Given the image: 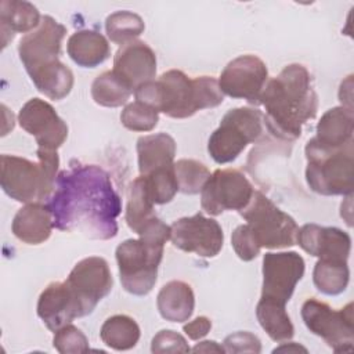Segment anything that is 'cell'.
I'll use <instances>...</instances> for the list:
<instances>
[{
    "instance_id": "obj_36",
    "label": "cell",
    "mask_w": 354,
    "mask_h": 354,
    "mask_svg": "<svg viewBox=\"0 0 354 354\" xmlns=\"http://www.w3.org/2000/svg\"><path fill=\"white\" fill-rule=\"evenodd\" d=\"M231 243L238 257L243 261L253 260L260 253V249H261V246L259 245L257 239L254 238L248 224L238 225L234 230L231 236Z\"/></svg>"
},
{
    "instance_id": "obj_13",
    "label": "cell",
    "mask_w": 354,
    "mask_h": 354,
    "mask_svg": "<svg viewBox=\"0 0 354 354\" xmlns=\"http://www.w3.org/2000/svg\"><path fill=\"white\" fill-rule=\"evenodd\" d=\"M267 77L268 71L264 61L256 55L246 54L227 64L220 75L218 86L223 94L259 105Z\"/></svg>"
},
{
    "instance_id": "obj_27",
    "label": "cell",
    "mask_w": 354,
    "mask_h": 354,
    "mask_svg": "<svg viewBox=\"0 0 354 354\" xmlns=\"http://www.w3.org/2000/svg\"><path fill=\"white\" fill-rule=\"evenodd\" d=\"M101 340L111 348L123 351L133 348L140 339V326L129 315L118 314L109 317L101 326Z\"/></svg>"
},
{
    "instance_id": "obj_6",
    "label": "cell",
    "mask_w": 354,
    "mask_h": 354,
    "mask_svg": "<svg viewBox=\"0 0 354 354\" xmlns=\"http://www.w3.org/2000/svg\"><path fill=\"white\" fill-rule=\"evenodd\" d=\"M39 160L15 155H1V188L17 202L40 203L48 201L55 189L59 158L57 151L37 148Z\"/></svg>"
},
{
    "instance_id": "obj_22",
    "label": "cell",
    "mask_w": 354,
    "mask_h": 354,
    "mask_svg": "<svg viewBox=\"0 0 354 354\" xmlns=\"http://www.w3.org/2000/svg\"><path fill=\"white\" fill-rule=\"evenodd\" d=\"M41 17L29 1L3 0L0 3V29L3 47L14 39L15 33H26L40 25Z\"/></svg>"
},
{
    "instance_id": "obj_21",
    "label": "cell",
    "mask_w": 354,
    "mask_h": 354,
    "mask_svg": "<svg viewBox=\"0 0 354 354\" xmlns=\"http://www.w3.org/2000/svg\"><path fill=\"white\" fill-rule=\"evenodd\" d=\"M354 116L353 109L335 106L326 111L317 124V136L313 137L325 148H343L353 141Z\"/></svg>"
},
{
    "instance_id": "obj_25",
    "label": "cell",
    "mask_w": 354,
    "mask_h": 354,
    "mask_svg": "<svg viewBox=\"0 0 354 354\" xmlns=\"http://www.w3.org/2000/svg\"><path fill=\"white\" fill-rule=\"evenodd\" d=\"M68 55L83 68H95L108 59L111 50L108 40L95 30L83 29L68 39Z\"/></svg>"
},
{
    "instance_id": "obj_32",
    "label": "cell",
    "mask_w": 354,
    "mask_h": 354,
    "mask_svg": "<svg viewBox=\"0 0 354 354\" xmlns=\"http://www.w3.org/2000/svg\"><path fill=\"white\" fill-rule=\"evenodd\" d=\"M151 201L156 205L170 202L178 191V184L174 173V165L156 169L147 176H141Z\"/></svg>"
},
{
    "instance_id": "obj_35",
    "label": "cell",
    "mask_w": 354,
    "mask_h": 354,
    "mask_svg": "<svg viewBox=\"0 0 354 354\" xmlns=\"http://www.w3.org/2000/svg\"><path fill=\"white\" fill-rule=\"evenodd\" d=\"M53 346L62 354H76L88 351V340L86 335L75 325L68 324L54 332Z\"/></svg>"
},
{
    "instance_id": "obj_37",
    "label": "cell",
    "mask_w": 354,
    "mask_h": 354,
    "mask_svg": "<svg viewBox=\"0 0 354 354\" xmlns=\"http://www.w3.org/2000/svg\"><path fill=\"white\" fill-rule=\"evenodd\" d=\"M151 351L152 353H188L191 351V348L187 340L184 339V336H181L174 330L163 329L153 336Z\"/></svg>"
},
{
    "instance_id": "obj_11",
    "label": "cell",
    "mask_w": 354,
    "mask_h": 354,
    "mask_svg": "<svg viewBox=\"0 0 354 354\" xmlns=\"http://www.w3.org/2000/svg\"><path fill=\"white\" fill-rule=\"evenodd\" d=\"M249 180L236 169H218L205 183L201 191V206L212 214L218 216L225 210H242L253 196Z\"/></svg>"
},
{
    "instance_id": "obj_19",
    "label": "cell",
    "mask_w": 354,
    "mask_h": 354,
    "mask_svg": "<svg viewBox=\"0 0 354 354\" xmlns=\"http://www.w3.org/2000/svg\"><path fill=\"white\" fill-rule=\"evenodd\" d=\"M37 315L53 332L71 324L75 318L84 317L82 306L66 281L51 282L40 293Z\"/></svg>"
},
{
    "instance_id": "obj_33",
    "label": "cell",
    "mask_w": 354,
    "mask_h": 354,
    "mask_svg": "<svg viewBox=\"0 0 354 354\" xmlns=\"http://www.w3.org/2000/svg\"><path fill=\"white\" fill-rule=\"evenodd\" d=\"M174 173L178 184V191L195 195L199 194L210 177L209 169L195 159H180L174 163Z\"/></svg>"
},
{
    "instance_id": "obj_30",
    "label": "cell",
    "mask_w": 354,
    "mask_h": 354,
    "mask_svg": "<svg viewBox=\"0 0 354 354\" xmlns=\"http://www.w3.org/2000/svg\"><path fill=\"white\" fill-rule=\"evenodd\" d=\"M314 285L317 289L328 296H336L348 285L350 271L344 261L318 260L313 272Z\"/></svg>"
},
{
    "instance_id": "obj_15",
    "label": "cell",
    "mask_w": 354,
    "mask_h": 354,
    "mask_svg": "<svg viewBox=\"0 0 354 354\" xmlns=\"http://www.w3.org/2000/svg\"><path fill=\"white\" fill-rule=\"evenodd\" d=\"M66 283L77 297L83 314L88 315L111 292L113 281L106 260L91 256L80 260L72 268Z\"/></svg>"
},
{
    "instance_id": "obj_17",
    "label": "cell",
    "mask_w": 354,
    "mask_h": 354,
    "mask_svg": "<svg viewBox=\"0 0 354 354\" xmlns=\"http://www.w3.org/2000/svg\"><path fill=\"white\" fill-rule=\"evenodd\" d=\"M296 242L304 252L321 260L347 263L351 250V238L346 231L318 224H304L299 228Z\"/></svg>"
},
{
    "instance_id": "obj_41",
    "label": "cell",
    "mask_w": 354,
    "mask_h": 354,
    "mask_svg": "<svg viewBox=\"0 0 354 354\" xmlns=\"http://www.w3.org/2000/svg\"><path fill=\"white\" fill-rule=\"evenodd\" d=\"M277 351H303V353H307V348L301 347L300 344H296V343H288V344H282L281 347H277L274 350V353Z\"/></svg>"
},
{
    "instance_id": "obj_1",
    "label": "cell",
    "mask_w": 354,
    "mask_h": 354,
    "mask_svg": "<svg viewBox=\"0 0 354 354\" xmlns=\"http://www.w3.org/2000/svg\"><path fill=\"white\" fill-rule=\"evenodd\" d=\"M54 227L106 241L118 234L122 203L109 174L95 165H72L57 176L47 201Z\"/></svg>"
},
{
    "instance_id": "obj_9",
    "label": "cell",
    "mask_w": 354,
    "mask_h": 354,
    "mask_svg": "<svg viewBox=\"0 0 354 354\" xmlns=\"http://www.w3.org/2000/svg\"><path fill=\"white\" fill-rule=\"evenodd\" d=\"M241 216L248 221L246 224L261 248L278 249L296 243L299 230L296 221L263 192H253L248 206L241 210Z\"/></svg>"
},
{
    "instance_id": "obj_24",
    "label": "cell",
    "mask_w": 354,
    "mask_h": 354,
    "mask_svg": "<svg viewBox=\"0 0 354 354\" xmlns=\"http://www.w3.org/2000/svg\"><path fill=\"white\" fill-rule=\"evenodd\" d=\"M137 153L140 174L147 176L156 169L174 165L176 142L166 133L142 136L137 141Z\"/></svg>"
},
{
    "instance_id": "obj_31",
    "label": "cell",
    "mask_w": 354,
    "mask_h": 354,
    "mask_svg": "<svg viewBox=\"0 0 354 354\" xmlns=\"http://www.w3.org/2000/svg\"><path fill=\"white\" fill-rule=\"evenodd\" d=\"M142 18L131 11H116L105 21L108 37L116 44H127L144 32Z\"/></svg>"
},
{
    "instance_id": "obj_38",
    "label": "cell",
    "mask_w": 354,
    "mask_h": 354,
    "mask_svg": "<svg viewBox=\"0 0 354 354\" xmlns=\"http://www.w3.org/2000/svg\"><path fill=\"white\" fill-rule=\"evenodd\" d=\"M223 347L225 353H260L261 343L257 336L250 332H235L228 335Z\"/></svg>"
},
{
    "instance_id": "obj_34",
    "label": "cell",
    "mask_w": 354,
    "mask_h": 354,
    "mask_svg": "<svg viewBox=\"0 0 354 354\" xmlns=\"http://www.w3.org/2000/svg\"><path fill=\"white\" fill-rule=\"evenodd\" d=\"M120 122L131 131H149L158 124L159 112L151 105L136 100L123 108Z\"/></svg>"
},
{
    "instance_id": "obj_2",
    "label": "cell",
    "mask_w": 354,
    "mask_h": 354,
    "mask_svg": "<svg viewBox=\"0 0 354 354\" xmlns=\"http://www.w3.org/2000/svg\"><path fill=\"white\" fill-rule=\"evenodd\" d=\"M260 104L266 109L264 124L270 133L282 140L300 137L303 126L318 111L310 72L300 64L286 65L277 77L267 82Z\"/></svg>"
},
{
    "instance_id": "obj_23",
    "label": "cell",
    "mask_w": 354,
    "mask_h": 354,
    "mask_svg": "<svg viewBox=\"0 0 354 354\" xmlns=\"http://www.w3.org/2000/svg\"><path fill=\"white\" fill-rule=\"evenodd\" d=\"M156 304L159 314L166 321L184 322L194 313L195 296L187 282L170 281L159 290Z\"/></svg>"
},
{
    "instance_id": "obj_5",
    "label": "cell",
    "mask_w": 354,
    "mask_h": 354,
    "mask_svg": "<svg viewBox=\"0 0 354 354\" xmlns=\"http://www.w3.org/2000/svg\"><path fill=\"white\" fill-rule=\"evenodd\" d=\"M171 228L156 216L138 232V239H126L116 248V261L122 286L136 296L148 295L158 278L163 246Z\"/></svg>"
},
{
    "instance_id": "obj_12",
    "label": "cell",
    "mask_w": 354,
    "mask_h": 354,
    "mask_svg": "<svg viewBox=\"0 0 354 354\" xmlns=\"http://www.w3.org/2000/svg\"><path fill=\"white\" fill-rule=\"evenodd\" d=\"M304 260L296 252H268L263 257L261 297L285 306L304 275Z\"/></svg>"
},
{
    "instance_id": "obj_7",
    "label": "cell",
    "mask_w": 354,
    "mask_h": 354,
    "mask_svg": "<svg viewBox=\"0 0 354 354\" xmlns=\"http://www.w3.org/2000/svg\"><path fill=\"white\" fill-rule=\"evenodd\" d=\"M350 142L332 149L308 140L304 152L307 158L306 180L308 187L321 195H351L354 177V149Z\"/></svg>"
},
{
    "instance_id": "obj_40",
    "label": "cell",
    "mask_w": 354,
    "mask_h": 354,
    "mask_svg": "<svg viewBox=\"0 0 354 354\" xmlns=\"http://www.w3.org/2000/svg\"><path fill=\"white\" fill-rule=\"evenodd\" d=\"M192 351H195V353H225V350H224V347L223 346H220V344H217L216 342H213V340H205V342H201L199 344H196L194 348H192Z\"/></svg>"
},
{
    "instance_id": "obj_39",
    "label": "cell",
    "mask_w": 354,
    "mask_h": 354,
    "mask_svg": "<svg viewBox=\"0 0 354 354\" xmlns=\"http://www.w3.org/2000/svg\"><path fill=\"white\" fill-rule=\"evenodd\" d=\"M210 328H212L210 319L207 317L202 315V317H198V318L189 321L188 324H185L183 326V330L191 340H199L209 333Z\"/></svg>"
},
{
    "instance_id": "obj_10",
    "label": "cell",
    "mask_w": 354,
    "mask_h": 354,
    "mask_svg": "<svg viewBox=\"0 0 354 354\" xmlns=\"http://www.w3.org/2000/svg\"><path fill=\"white\" fill-rule=\"evenodd\" d=\"M301 318L308 330L322 337L333 351L342 353L353 348V303L342 310H333L324 301L308 299L301 306Z\"/></svg>"
},
{
    "instance_id": "obj_18",
    "label": "cell",
    "mask_w": 354,
    "mask_h": 354,
    "mask_svg": "<svg viewBox=\"0 0 354 354\" xmlns=\"http://www.w3.org/2000/svg\"><path fill=\"white\" fill-rule=\"evenodd\" d=\"M112 71L134 93L141 84L153 80L156 75V55L147 43L133 40L116 51Z\"/></svg>"
},
{
    "instance_id": "obj_16",
    "label": "cell",
    "mask_w": 354,
    "mask_h": 354,
    "mask_svg": "<svg viewBox=\"0 0 354 354\" xmlns=\"http://www.w3.org/2000/svg\"><path fill=\"white\" fill-rule=\"evenodd\" d=\"M21 127L36 138L37 148L57 151L68 137V126L54 108L40 100H29L19 111Z\"/></svg>"
},
{
    "instance_id": "obj_4",
    "label": "cell",
    "mask_w": 354,
    "mask_h": 354,
    "mask_svg": "<svg viewBox=\"0 0 354 354\" xmlns=\"http://www.w3.org/2000/svg\"><path fill=\"white\" fill-rule=\"evenodd\" d=\"M134 97L174 119L189 118L201 109L220 105L224 100L218 80L214 77L191 79L177 69H170L158 80L141 84L134 90Z\"/></svg>"
},
{
    "instance_id": "obj_26",
    "label": "cell",
    "mask_w": 354,
    "mask_h": 354,
    "mask_svg": "<svg viewBox=\"0 0 354 354\" xmlns=\"http://www.w3.org/2000/svg\"><path fill=\"white\" fill-rule=\"evenodd\" d=\"M256 317L261 328L274 342H286L293 337L295 328L285 306L260 299L256 307Z\"/></svg>"
},
{
    "instance_id": "obj_20",
    "label": "cell",
    "mask_w": 354,
    "mask_h": 354,
    "mask_svg": "<svg viewBox=\"0 0 354 354\" xmlns=\"http://www.w3.org/2000/svg\"><path fill=\"white\" fill-rule=\"evenodd\" d=\"M54 227L53 216L47 205L26 203L12 220V234L28 245H39L47 241Z\"/></svg>"
},
{
    "instance_id": "obj_3",
    "label": "cell",
    "mask_w": 354,
    "mask_h": 354,
    "mask_svg": "<svg viewBox=\"0 0 354 354\" xmlns=\"http://www.w3.org/2000/svg\"><path fill=\"white\" fill-rule=\"evenodd\" d=\"M66 28L50 15L41 17L40 25L26 33L19 44V58L36 88L50 100L65 98L73 87L72 71L59 61Z\"/></svg>"
},
{
    "instance_id": "obj_28",
    "label": "cell",
    "mask_w": 354,
    "mask_h": 354,
    "mask_svg": "<svg viewBox=\"0 0 354 354\" xmlns=\"http://www.w3.org/2000/svg\"><path fill=\"white\" fill-rule=\"evenodd\" d=\"M153 202L151 201L145 181L140 176L133 180L127 189V206H126V223L136 234L155 217Z\"/></svg>"
},
{
    "instance_id": "obj_29",
    "label": "cell",
    "mask_w": 354,
    "mask_h": 354,
    "mask_svg": "<svg viewBox=\"0 0 354 354\" xmlns=\"http://www.w3.org/2000/svg\"><path fill=\"white\" fill-rule=\"evenodd\" d=\"M133 90L115 75L113 71H106L98 75L91 84L93 100L102 106L116 108L127 102Z\"/></svg>"
},
{
    "instance_id": "obj_14",
    "label": "cell",
    "mask_w": 354,
    "mask_h": 354,
    "mask_svg": "<svg viewBox=\"0 0 354 354\" xmlns=\"http://www.w3.org/2000/svg\"><path fill=\"white\" fill-rule=\"evenodd\" d=\"M170 228L173 245L184 252L195 253L201 257H214L223 248L224 234L220 224L202 213L181 217Z\"/></svg>"
},
{
    "instance_id": "obj_8",
    "label": "cell",
    "mask_w": 354,
    "mask_h": 354,
    "mask_svg": "<svg viewBox=\"0 0 354 354\" xmlns=\"http://www.w3.org/2000/svg\"><path fill=\"white\" fill-rule=\"evenodd\" d=\"M264 130L261 111L249 106L230 109L212 133L207 151L214 162L224 165L235 160L248 144L257 141Z\"/></svg>"
}]
</instances>
